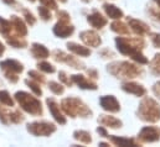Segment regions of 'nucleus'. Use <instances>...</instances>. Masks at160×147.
I'll return each mask as SVG.
<instances>
[{"mask_svg": "<svg viewBox=\"0 0 160 147\" xmlns=\"http://www.w3.org/2000/svg\"><path fill=\"white\" fill-rule=\"evenodd\" d=\"M87 21L94 29H102V27H104L107 25V19L103 17L102 14H99L98 11H94L91 15H88L87 16Z\"/></svg>", "mask_w": 160, "mask_h": 147, "instance_id": "17", "label": "nucleus"}, {"mask_svg": "<svg viewBox=\"0 0 160 147\" xmlns=\"http://www.w3.org/2000/svg\"><path fill=\"white\" fill-rule=\"evenodd\" d=\"M98 122L101 125L111 127V129H120L123 125L119 119H117L114 116H109V115H101V117L98 119Z\"/></svg>", "mask_w": 160, "mask_h": 147, "instance_id": "19", "label": "nucleus"}, {"mask_svg": "<svg viewBox=\"0 0 160 147\" xmlns=\"http://www.w3.org/2000/svg\"><path fill=\"white\" fill-rule=\"evenodd\" d=\"M5 4H8V5H12L14 2H15V0H2Z\"/></svg>", "mask_w": 160, "mask_h": 147, "instance_id": "46", "label": "nucleus"}, {"mask_svg": "<svg viewBox=\"0 0 160 147\" xmlns=\"http://www.w3.org/2000/svg\"><path fill=\"white\" fill-rule=\"evenodd\" d=\"M154 2H155L158 6H160V0H154Z\"/></svg>", "mask_w": 160, "mask_h": 147, "instance_id": "48", "label": "nucleus"}, {"mask_svg": "<svg viewBox=\"0 0 160 147\" xmlns=\"http://www.w3.org/2000/svg\"><path fill=\"white\" fill-rule=\"evenodd\" d=\"M71 79H72V82L75 84H77L80 87L81 89H88V90H96L97 89V84L91 82V80H88L82 74H75V75H72Z\"/></svg>", "mask_w": 160, "mask_h": 147, "instance_id": "16", "label": "nucleus"}, {"mask_svg": "<svg viewBox=\"0 0 160 147\" xmlns=\"http://www.w3.org/2000/svg\"><path fill=\"white\" fill-rule=\"evenodd\" d=\"M0 104H4V105L10 107V108L14 107L15 102L8 90H0Z\"/></svg>", "mask_w": 160, "mask_h": 147, "instance_id": "28", "label": "nucleus"}, {"mask_svg": "<svg viewBox=\"0 0 160 147\" xmlns=\"http://www.w3.org/2000/svg\"><path fill=\"white\" fill-rule=\"evenodd\" d=\"M24 17H25V21L30 25V26H34L36 24V17L34 16V14L28 10V9H24Z\"/></svg>", "mask_w": 160, "mask_h": 147, "instance_id": "35", "label": "nucleus"}, {"mask_svg": "<svg viewBox=\"0 0 160 147\" xmlns=\"http://www.w3.org/2000/svg\"><path fill=\"white\" fill-rule=\"evenodd\" d=\"M99 146H101V147H107V146H109V144H106V142H99Z\"/></svg>", "mask_w": 160, "mask_h": 147, "instance_id": "47", "label": "nucleus"}, {"mask_svg": "<svg viewBox=\"0 0 160 147\" xmlns=\"http://www.w3.org/2000/svg\"><path fill=\"white\" fill-rule=\"evenodd\" d=\"M14 97H15V100L21 107V109L26 111L28 114L34 115V116L42 115V104L38 98H35L31 94H29L26 92H22V90L16 92Z\"/></svg>", "mask_w": 160, "mask_h": 147, "instance_id": "2", "label": "nucleus"}, {"mask_svg": "<svg viewBox=\"0 0 160 147\" xmlns=\"http://www.w3.org/2000/svg\"><path fill=\"white\" fill-rule=\"evenodd\" d=\"M38 67L40 71L45 72V73H55V67L48 62H40V63H38Z\"/></svg>", "mask_w": 160, "mask_h": 147, "instance_id": "34", "label": "nucleus"}, {"mask_svg": "<svg viewBox=\"0 0 160 147\" xmlns=\"http://www.w3.org/2000/svg\"><path fill=\"white\" fill-rule=\"evenodd\" d=\"M103 9H104L107 16L111 17V19L119 20V19L123 17V11L120 10L119 7H117L116 5H113V4H108V2H107V4L103 5Z\"/></svg>", "mask_w": 160, "mask_h": 147, "instance_id": "21", "label": "nucleus"}, {"mask_svg": "<svg viewBox=\"0 0 160 147\" xmlns=\"http://www.w3.org/2000/svg\"><path fill=\"white\" fill-rule=\"evenodd\" d=\"M10 22L15 30V32L18 34V36L20 37H25L28 35V27H26V24L16 15H12L10 17Z\"/></svg>", "mask_w": 160, "mask_h": 147, "instance_id": "18", "label": "nucleus"}, {"mask_svg": "<svg viewBox=\"0 0 160 147\" xmlns=\"http://www.w3.org/2000/svg\"><path fill=\"white\" fill-rule=\"evenodd\" d=\"M31 55L38 59H43V58H47L50 56V51L43 45L35 42L31 45Z\"/></svg>", "mask_w": 160, "mask_h": 147, "instance_id": "20", "label": "nucleus"}, {"mask_svg": "<svg viewBox=\"0 0 160 147\" xmlns=\"http://www.w3.org/2000/svg\"><path fill=\"white\" fill-rule=\"evenodd\" d=\"M25 120L24 115L20 112L19 110H14L11 112H9V121L12 122V124H20Z\"/></svg>", "mask_w": 160, "mask_h": 147, "instance_id": "32", "label": "nucleus"}, {"mask_svg": "<svg viewBox=\"0 0 160 147\" xmlns=\"http://www.w3.org/2000/svg\"><path fill=\"white\" fill-rule=\"evenodd\" d=\"M108 72L117 78H137L142 74V69L133 63L127 61L123 62H113L108 64Z\"/></svg>", "mask_w": 160, "mask_h": 147, "instance_id": "5", "label": "nucleus"}, {"mask_svg": "<svg viewBox=\"0 0 160 147\" xmlns=\"http://www.w3.org/2000/svg\"><path fill=\"white\" fill-rule=\"evenodd\" d=\"M97 132L99 134V135H102L103 137H108L109 135H108V132H107V130L103 127V126H99L98 129H97Z\"/></svg>", "mask_w": 160, "mask_h": 147, "instance_id": "42", "label": "nucleus"}, {"mask_svg": "<svg viewBox=\"0 0 160 147\" xmlns=\"http://www.w3.org/2000/svg\"><path fill=\"white\" fill-rule=\"evenodd\" d=\"M138 117L147 122H157L160 120V105L153 98H144L138 108Z\"/></svg>", "mask_w": 160, "mask_h": 147, "instance_id": "3", "label": "nucleus"}, {"mask_svg": "<svg viewBox=\"0 0 160 147\" xmlns=\"http://www.w3.org/2000/svg\"><path fill=\"white\" fill-rule=\"evenodd\" d=\"M0 68L4 73L20 74L24 71V66L16 59H5L0 63Z\"/></svg>", "mask_w": 160, "mask_h": 147, "instance_id": "11", "label": "nucleus"}, {"mask_svg": "<svg viewBox=\"0 0 160 147\" xmlns=\"http://www.w3.org/2000/svg\"><path fill=\"white\" fill-rule=\"evenodd\" d=\"M153 92L155 93V95L160 97V82H157V83L154 84V87H153Z\"/></svg>", "mask_w": 160, "mask_h": 147, "instance_id": "43", "label": "nucleus"}, {"mask_svg": "<svg viewBox=\"0 0 160 147\" xmlns=\"http://www.w3.org/2000/svg\"><path fill=\"white\" fill-rule=\"evenodd\" d=\"M48 89L55 94V95H61L63 94L65 92V88L61 83H57V82H50L48 83Z\"/></svg>", "mask_w": 160, "mask_h": 147, "instance_id": "31", "label": "nucleus"}, {"mask_svg": "<svg viewBox=\"0 0 160 147\" xmlns=\"http://www.w3.org/2000/svg\"><path fill=\"white\" fill-rule=\"evenodd\" d=\"M80 38L87 45V46H91V47H99V45L102 43V40L99 35L94 31H82L80 34Z\"/></svg>", "mask_w": 160, "mask_h": 147, "instance_id": "13", "label": "nucleus"}, {"mask_svg": "<svg viewBox=\"0 0 160 147\" xmlns=\"http://www.w3.org/2000/svg\"><path fill=\"white\" fill-rule=\"evenodd\" d=\"M82 1H83V2H89L91 0H82Z\"/></svg>", "mask_w": 160, "mask_h": 147, "instance_id": "49", "label": "nucleus"}, {"mask_svg": "<svg viewBox=\"0 0 160 147\" xmlns=\"http://www.w3.org/2000/svg\"><path fill=\"white\" fill-rule=\"evenodd\" d=\"M111 29H112V31H114L116 34H119V35H128L129 34V27L124 22H122V21L112 22Z\"/></svg>", "mask_w": 160, "mask_h": 147, "instance_id": "26", "label": "nucleus"}, {"mask_svg": "<svg viewBox=\"0 0 160 147\" xmlns=\"http://www.w3.org/2000/svg\"><path fill=\"white\" fill-rule=\"evenodd\" d=\"M4 52H5V46L2 42H0V57L4 55Z\"/></svg>", "mask_w": 160, "mask_h": 147, "instance_id": "45", "label": "nucleus"}, {"mask_svg": "<svg viewBox=\"0 0 160 147\" xmlns=\"http://www.w3.org/2000/svg\"><path fill=\"white\" fill-rule=\"evenodd\" d=\"M57 17H58V21H62V22H70V20H71L70 14L67 11H63V10L57 12Z\"/></svg>", "mask_w": 160, "mask_h": 147, "instance_id": "38", "label": "nucleus"}, {"mask_svg": "<svg viewBox=\"0 0 160 147\" xmlns=\"http://www.w3.org/2000/svg\"><path fill=\"white\" fill-rule=\"evenodd\" d=\"M101 107L102 109L109 112H118L120 110V104L119 102L116 99V97L113 95H104L99 99Z\"/></svg>", "mask_w": 160, "mask_h": 147, "instance_id": "10", "label": "nucleus"}, {"mask_svg": "<svg viewBox=\"0 0 160 147\" xmlns=\"http://www.w3.org/2000/svg\"><path fill=\"white\" fill-rule=\"evenodd\" d=\"M67 48H68L71 52H73L75 55L81 56V57H87V56L91 55V50H88V48L84 47V46H81V45L76 43V42H68V43H67Z\"/></svg>", "mask_w": 160, "mask_h": 147, "instance_id": "22", "label": "nucleus"}, {"mask_svg": "<svg viewBox=\"0 0 160 147\" xmlns=\"http://www.w3.org/2000/svg\"><path fill=\"white\" fill-rule=\"evenodd\" d=\"M29 1H30V2H35L36 0H29Z\"/></svg>", "mask_w": 160, "mask_h": 147, "instance_id": "51", "label": "nucleus"}, {"mask_svg": "<svg viewBox=\"0 0 160 147\" xmlns=\"http://www.w3.org/2000/svg\"><path fill=\"white\" fill-rule=\"evenodd\" d=\"M46 104H47V108L51 112L52 117L55 119V121L58 122L60 125H65L66 124V117L63 116V114L60 109V105L57 104V102L53 98H48V99H46Z\"/></svg>", "mask_w": 160, "mask_h": 147, "instance_id": "9", "label": "nucleus"}, {"mask_svg": "<svg viewBox=\"0 0 160 147\" xmlns=\"http://www.w3.org/2000/svg\"><path fill=\"white\" fill-rule=\"evenodd\" d=\"M26 130L34 136H50L56 131V126L48 121H34L28 124Z\"/></svg>", "mask_w": 160, "mask_h": 147, "instance_id": "6", "label": "nucleus"}, {"mask_svg": "<svg viewBox=\"0 0 160 147\" xmlns=\"http://www.w3.org/2000/svg\"><path fill=\"white\" fill-rule=\"evenodd\" d=\"M138 139L142 142H157L160 139V130L155 126H145L138 134Z\"/></svg>", "mask_w": 160, "mask_h": 147, "instance_id": "8", "label": "nucleus"}, {"mask_svg": "<svg viewBox=\"0 0 160 147\" xmlns=\"http://www.w3.org/2000/svg\"><path fill=\"white\" fill-rule=\"evenodd\" d=\"M40 2L43 6L48 7L50 10H56L57 9V2L55 0H40Z\"/></svg>", "mask_w": 160, "mask_h": 147, "instance_id": "39", "label": "nucleus"}, {"mask_svg": "<svg viewBox=\"0 0 160 147\" xmlns=\"http://www.w3.org/2000/svg\"><path fill=\"white\" fill-rule=\"evenodd\" d=\"M0 121L4 124H9V112H6L2 107H0Z\"/></svg>", "mask_w": 160, "mask_h": 147, "instance_id": "41", "label": "nucleus"}, {"mask_svg": "<svg viewBox=\"0 0 160 147\" xmlns=\"http://www.w3.org/2000/svg\"><path fill=\"white\" fill-rule=\"evenodd\" d=\"M53 58H55V61L66 63L67 66H70L75 69H83L84 68V64L82 62H80L76 57H73L71 55H67V53H65L62 51H58V50H56L53 52Z\"/></svg>", "mask_w": 160, "mask_h": 147, "instance_id": "7", "label": "nucleus"}, {"mask_svg": "<svg viewBox=\"0 0 160 147\" xmlns=\"http://www.w3.org/2000/svg\"><path fill=\"white\" fill-rule=\"evenodd\" d=\"M117 48L122 55L130 56L133 61L138 62L139 64H147L148 59L147 57L140 52V50L144 47V41L139 37L137 38H129V37H117L116 38Z\"/></svg>", "mask_w": 160, "mask_h": 147, "instance_id": "1", "label": "nucleus"}, {"mask_svg": "<svg viewBox=\"0 0 160 147\" xmlns=\"http://www.w3.org/2000/svg\"><path fill=\"white\" fill-rule=\"evenodd\" d=\"M28 75L31 78V79H34V80H36V82H39V83H45V77L42 75V74H40L38 71H29V73H28Z\"/></svg>", "mask_w": 160, "mask_h": 147, "instance_id": "36", "label": "nucleus"}, {"mask_svg": "<svg viewBox=\"0 0 160 147\" xmlns=\"http://www.w3.org/2000/svg\"><path fill=\"white\" fill-rule=\"evenodd\" d=\"M61 108L65 111L66 115L71 116V117H87L92 115L91 109L82 102L78 98H66L61 102Z\"/></svg>", "mask_w": 160, "mask_h": 147, "instance_id": "4", "label": "nucleus"}, {"mask_svg": "<svg viewBox=\"0 0 160 147\" xmlns=\"http://www.w3.org/2000/svg\"><path fill=\"white\" fill-rule=\"evenodd\" d=\"M73 32H75V27L72 25H70V22L57 21V24L53 26V34L60 38L70 37Z\"/></svg>", "mask_w": 160, "mask_h": 147, "instance_id": "12", "label": "nucleus"}, {"mask_svg": "<svg viewBox=\"0 0 160 147\" xmlns=\"http://www.w3.org/2000/svg\"><path fill=\"white\" fill-rule=\"evenodd\" d=\"M6 41L10 46L15 47V48H25L28 46V42L20 36H8L6 37Z\"/></svg>", "mask_w": 160, "mask_h": 147, "instance_id": "25", "label": "nucleus"}, {"mask_svg": "<svg viewBox=\"0 0 160 147\" xmlns=\"http://www.w3.org/2000/svg\"><path fill=\"white\" fill-rule=\"evenodd\" d=\"M25 84L34 92L35 95H38V97L42 95V89H41L39 82H36V80H34V79H26V80H25Z\"/></svg>", "mask_w": 160, "mask_h": 147, "instance_id": "29", "label": "nucleus"}, {"mask_svg": "<svg viewBox=\"0 0 160 147\" xmlns=\"http://www.w3.org/2000/svg\"><path fill=\"white\" fill-rule=\"evenodd\" d=\"M122 89L125 92V93H129V94H133L135 97H143L145 95L147 90L143 85L138 84V83H134V82H127L122 85Z\"/></svg>", "mask_w": 160, "mask_h": 147, "instance_id": "15", "label": "nucleus"}, {"mask_svg": "<svg viewBox=\"0 0 160 147\" xmlns=\"http://www.w3.org/2000/svg\"><path fill=\"white\" fill-rule=\"evenodd\" d=\"M150 71L155 75H160V53L155 55L153 61L150 62Z\"/></svg>", "mask_w": 160, "mask_h": 147, "instance_id": "30", "label": "nucleus"}, {"mask_svg": "<svg viewBox=\"0 0 160 147\" xmlns=\"http://www.w3.org/2000/svg\"><path fill=\"white\" fill-rule=\"evenodd\" d=\"M150 35V40H152V43L155 48H160V34L158 32H149Z\"/></svg>", "mask_w": 160, "mask_h": 147, "instance_id": "37", "label": "nucleus"}, {"mask_svg": "<svg viewBox=\"0 0 160 147\" xmlns=\"http://www.w3.org/2000/svg\"><path fill=\"white\" fill-rule=\"evenodd\" d=\"M108 139H111V141L117 145V146L122 147H138L139 144H137L134 140L132 139H125V137H118V136H108Z\"/></svg>", "mask_w": 160, "mask_h": 147, "instance_id": "23", "label": "nucleus"}, {"mask_svg": "<svg viewBox=\"0 0 160 147\" xmlns=\"http://www.w3.org/2000/svg\"><path fill=\"white\" fill-rule=\"evenodd\" d=\"M73 139L80 141V142H83L86 145H89L92 142V137H91V134L88 131H84V130H76L73 132Z\"/></svg>", "mask_w": 160, "mask_h": 147, "instance_id": "24", "label": "nucleus"}, {"mask_svg": "<svg viewBox=\"0 0 160 147\" xmlns=\"http://www.w3.org/2000/svg\"><path fill=\"white\" fill-rule=\"evenodd\" d=\"M58 1H60V2H66L67 0H58Z\"/></svg>", "mask_w": 160, "mask_h": 147, "instance_id": "50", "label": "nucleus"}, {"mask_svg": "<svg viewBox=\"0 0 160 147\" xmlns=\"http://www.w3.org/2000/svg\"><path fill=\"white\" fill-rule=\"evenodd\" d=\"M58 78H60V80L62 82V83H65L66 85H68V87H71L72 85V79H70L68 77H67V74L65 73V72H60L58 73Z\"/></svg>", "mask_w": 160, "mask_h": 147, "instance_id": "40", "label": "nucleus"}, {"mask_svg": "<svg viewBox=\"0 0 160 147\" xmlns=\"http://www.w3.org/2000/svg\"><path fill=\"white\" fill-rule=\"evenodd\" d=\"M87 73H88L89 77H92L93 79H97V78H98V73H97V71H96V69H88V71H87Z\"/></svg>", "mask_w": 160, "mask_h": 147, "instance_id": "44", "label": "nucleus"}, {"mask_svg": "<svg viewBox=\"0 0 160 147\" xmlns=\"http://www.w3.org/2000/svg\"><path fill=\"white\" fill-rule=\"evenodd\" d=\"M128 25L129 27L132 29V31L139 36H143L145 34H149L150 32V29L149 26L143 22V21H139V20H135V19H132V17H128Z\"/></svg>", "mask_w": 160, "mask_h": 147, "instance_id": "14", "label": "nucleus"}, {"mask_svg": "<svg viewBox=\"0 0 160 147\" xmlns=\"http://www.w3.org/2000/svg\"><path fill=\"white\" fill-rule=\"evenodd\" d=\"M11 30H12L11 22H10L9 20H5L4 17L0 16V34H1L2 36L8 37V36H10Z\"/></svg>", "mask_w": 160, "mask_h": 147, "instance_id": "27", "label": "nucleus"}, {"mask_svg": "<svg viewBox=\"0 0 160 147\" xmlns=\"http://www.w3.org/2000/svg\"><path fill=\"white\" fill-rule=\"evenodd\" d=\"M38 11H39L40 17L42 19V20H45V21H50V20L52 19V15H51V11H50V9H48V7H46V6L41 5V6H39Z\"/></svg>", "mask_w": 160, "mask_h": 147, "instance_id": "33", "label": "nucleus"}]
</instances>
